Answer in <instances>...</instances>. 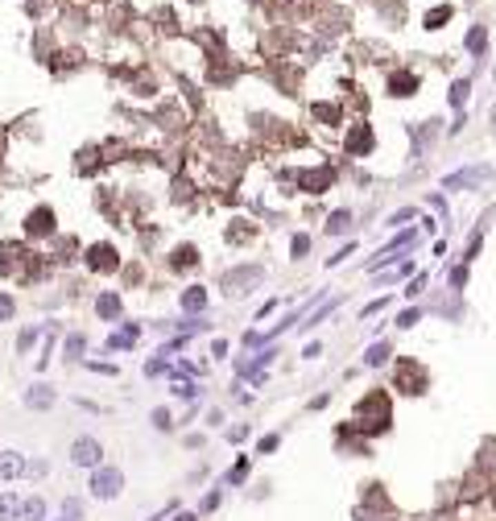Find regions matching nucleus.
Listing matches in <instances>:
<instances>
[{
	"mask_svg": "<svg viewBox=\"0 0 496 521\" xmlns=\"http://www.w3.org/2000/svg\"><path fill=\"white\" fill-rule=\"evenodd\" d=\"M488 501H493V509H496V484H493V493H488Z\"/></svg>",
	"mask_w": 496,
	"mask_h": 521,
	"instance_id": "nucleus-47",
	"label": "nucleus"
},
{
	"mask_svg": "<svg viewBox=\"0 0 496 521\" xmlns=\"http://www.w3.org/2000/svg\"><path fill=\"white\" fill-rule=\"evenodd\" d=\"M488 178H493V166H468V170H459V174H447L443 186H447V190H459V186H476V182H488Z\"/></svg>",
	"mask_w": 496,
	"mask_h": 521,
	"instance_id": "nucleus-8",
	"label": "nucleus"
},
{
	"mask_svg": "<svg viewBox=\"0 0 496 521\" xmlns=\"http://www.w3.org/2000/svg\"><path fill=\"white\" fill-rule=\"evenodd\" d=\"M83 261H87L91 273H116V269H120V253H116L112 240H95V244L83 253Z\"/></svg>",
	"mask_w": 496,
	"mask_h": 521,
	"instance_id": "nucleus-4",
	"label": "nucleus"
},
{
	"mask_svg": "<svg viewBox=\"0 0 496 521\" xmlns=\"http://www.w3.org/2000/svg\"><path fill=\"white\" fill-rule=\"evenodd\" d=\"M348 224H352V211H348V207H339V211H331L327 232H331V236H339V232H348Z\"/></svg>",
	"mask_w": 496,
	"mask_h": 521,
	"instance_id": "nucleus-28",
	"label": "nucleus"
},
{
	"mask_svg": "<svg viewBox=\"0 0 496 521\" xmlns=\"http://www.w3.org/2000/svg\"><path fill=\"white\" fill-rule=\"evenodd\" d=\"M83 352H87V340H83V335H66V344H62V360H83Z\"/></svg>",
	"mask_w": 496,
	"mask_h": 521,
	"instance_id": "nucleus-25",
	"label": "nucleus"
},
{
	"mask_svg": "<svg viewBox=\"0 0 496 521\" xmlns=\"http://www.w3.org/2000/svg\"><path fill=\"white\" fill-rule=\"evenodd\" d=\"M224 497H228V489H224V484H211V489L203 493V501L195 505V509H199V518H211V513H219V509H224Z\"/></svg>",
	"mask_w": 496,
	"mask_h": 521,
	"instance_id": "nucleus-15",
	"label": "nucleus"
},
{
	"mask_svg": "<svg viewBox=\"0 0 496 521\" xmlns=\"http://www.w3.org/2000/svg\"><path fill=\"white\" fill-rule=\"evenodd\" d=\"M385 311H389V298H373V302L360 311V319H373V315H385Z\"/></svg>",
	"mask_w": 496,
	"mask_h": 521,
	"instance_id": "nucleus-35",
	"label": "nucleus"
},
{
	"mask_svg": "<svg viewBox=\"0 0 496 521\" xmlns=\"http://www.w3.org/2000/svg\"><path fill=\"white\" fill-rule=\"evenodd\" d=\"M468 50H472L476 58L488 50V29H484V25H472V33H468Z\"/></svg>",
	"mask_w": 496,
	"mask_h": 521,
	"instance_id": "nucleus-24",
	"label": "nucleus"
},
{
	"mask_svg": "<svg viewBox=\"0 0 496 521\" xmlns=\"http://www.w3.org/2000/svg\"><path fill=\"white\" fill-rule=\"evenodd\" d=\"M422 286H426V273H418V277H414V282H410L401 294H406V298H414V294H422Z\"/></svg>",
	"mask_w": 496,
	"mask_h": 521,
	"instance_id": "nucleus-41",
	"label": "nucleus"
},
{
	"mask_svg": "<svg viewBox=\"0 0 496 521\" xmlns=\"http://www.w3.org/2000/svg\"><path fill=\"white\" fill-rule=\"evenodd\" d=\"M356 435L364 439H377V435H389L393 431V402L385 389H368L356 406H352V422H348Z\"/></svg>",
	"mask_w": 496,
	"mask_h": 521,
	"instance_id": "nucleus-1",
	"label": "nucleus"
},
{
	"mask_svg": "<svg viewBox=\"0 0 496 521\" xmlns=\"http://www.w3.org/2000/svg\"><path fill=\"white\" fill-rule=\"evenodd\" d=\"M62 513H66V518H75V521H83V518H87V505H83L79 497H66V501H62Z\"/></svg>",
	"mask_w": 496,
	"mask_h": 521,
	"instance_id": "nucleus-32",
	"label": "nucleus"
},
{
	"mask_svg": "<svg viewBox=\"0 0 496 521\" xmlns=\"http://www.w3.org/2000/svg\"><path fill=\"white\" fill-rule=\"evenodd\" d=\"M277 447H281V435H265V439L257 443V451H261V455H269V451H277Z\"/></svg>",
	"mask_w": 496,
	"mask_h": 521,
	"instance_id": "nucleus-39",
	"label": "nucleus"
},
{
	"mask_svg": "<svg viewBox=\"0 0 496 521\" xmlns=\"http://www.w3.org/2000/svg\"><path fill=\"white\" fill-rule=\"evenodd\" d=\"M257 277H261V265H252V269H248V265H240L236 273H224V277H219V286H224V294H232V286H252Z\"/></svg>",
	"mask_w": 496,
	"mask_h": 521,
	"instance_id": "nucleus-13",
	"label": "nucleus"
},
{
	"mask_svg": "<svg viewBox=\"0 0 496 521\" xmlns=\"http://www.w3.org/2000/svg\"><path fill=\"white\" fill-rule=\"evenodd\" d=\"M302 356H306V360H315V356H323V344H319V340H315V344H306V348H302Z\"/></svg>",
	"mask_w": 496,
	"mask_h": 521,
	"instance_id": "nucleus-44",
	"label": "nucleus"
},
{
	"mask_svg": "<svg viewBox=\"0 0 496 521\" xmlns=\"http://www.w3.org/2000/svg\"><path fill=\"white\" fill-rule=\"evenodd\" d=\"M393 323H397L401 331H410V327H418V323H422V311H418V306H406V311H401Z\"/></svg>",
	"mask_w": 496,
	"mask_h": 521,
	"instance_id": "nucleus-29",
	"label": "nucleus"
},
{
	"mask_svg": "<svg viewBox=\"0 0 496 521\" xmlns=\"http://www.w3.org/2000/svg\"><path fill=\"white\" fill-rule=\"evenodd\" d=\"M174 397H182V402H195L199 397V385L195 381H174V389H170Z\"/></svg>",
	"mask_w": 496,
	"mask_h": 521,
	"instance_id": "nucleus-30",
	"label": "nucleus"
},
{
	"mask_svg": "<svg viewBox=\"0 0 496 521\" xmlns=\"http://www.w3.org/2000/svg\"><path fill=\"white\" fill-rule=\"evenodd\" d=\"M149 422H153V431H157V435H170V431H174V414H170L166 406H157V410L149 414Z\"/></svg>",
	"mask_w": 496,
	"mask_h": 521,
	"instance_id": "nucleus-26",
	"label": "nucleus"
},
{
	"mask_svg": "<svg viewBox=\"0 0 496 521\" xmlns=\"http://www.w3.org/2000/svg\"><path fill=\"white\" fill-rule=\"evenodd\" d=\"M373 145H377L373 124H352V128H348V141H344L348 157H364V153H373Z\"/></svg>",
	"mask_w": 496,
	"mask_h": 521,
	"instance_id": "nucleus-6",
	"label": "nucleus"
},
{
	"mask_svg": "<svg viewBox=\"0 0 496 521\" xmlns=\"http://www.w3.org/2000/svg\"><path fill=\"white\" fill-rule=\"evenodd\" d=\"M315 116H319L323 124H339V108H335V104H315Z\"/></svg>",
	"mask_w": 496,
	"mask_h": 521,
	"instance_id": "nucleus-33",
	"label": "nucleus"
},
{
	"mask_svg": "<svg viewBox=\"0 0 496 521\" xmlns=\"http://www.w3.org/2000/svg\"><path fill=\"white\" fill-rule=\"evenodd\" d=\"M54 402H58V393H54L46 381H33V385L25 389V406H29V410H50Z\"/></svg>",
	"mask_w": 496,
	"mask_h": 521,
	"instance_id": "nucleus-11",
	"label": "nucleus"
},
{
	"mask_svg": "<svg viewBox=\"0 0 496 521\" xmlns=\"http://www.w3.org/2000/svg\"><path fill=\"white\" fill-rule=\"evenodd\" d=\"M170 521H203V518H199V509H178Z\"/></svg>",
	"mask_w": 496,
	"mask_h": 521,
	"instance_id": "nucleus-43",
	"label": "nucleus"
},
{
	"mask_svg": "<svg viewBox=\"0 0 496 521\" xmlns=\"http://www.w3.org/2000/svg\"><path fill=\"white\" fill-rule=\"evenodd\" d=\"M290 253H294V261H302V257L310 253V236H306V232H298V236L290 240Z\"/></svg>",
	"mask_w": 496,
	"mask_h": 521,
	"instance_id": "nucleus-34",
	"label": "nucleus"
},
{
	"mask_svg": "<svg viewBox=\"0 0 496 521\" xmlns=\"http://www.w3.org/2000/svg\"><path fill=\"white\" fill-rule=\"evenodd\" d=\"M21 505H25V497L17 489H4L0 493V521H21Z\"/></svg>",
	"mask_w": 496,
	"mask_h": 521,
	"instance_id": "nucleus-16",
	"label": "nucleus"
},
{
	"mask_svg": "<svg viewBox=\"0 0 496 521\" xmlns=\"http://www.w3.org/2000/svg\"><path fill=\"white\" fill-rule=\"evenodd\" d=\"M248 472H252V460H248V455H236V464L228 468V476H224L219 484H224V489H240V484L248 480Z\"/></svg>",
	"mask_w": 496,
	"mask_h": 521,
	"instance_id": "nucleus-17",
	"label": "nucleus"
},
{
	"mask_svg": "<svg viewBox=\"0 0 496 521\" xmlns=\"http://www.w3.org/2000/svg\"><path fill=\"white\" fill-rule=\"evenodd\" d=\"M46 518H50L46 497H25V505H21V521H46Z\"/></svg>",
	"mask_w": 496,
	"mask_h": 521,
	"instance_id": "nucleus-21",
	"label": "nucleus"
},
{
	"mask_svg": "<svg viewBox=\"0 0 496 521\" xmlns=\"http://www.w3.org/2000/svg\"><path fill=\"white\" fill-rule=\"evenodd\" d=\"M178 302H182V311H190V315H199V311H207V286H186Z\"/></svg>",
	"mask_w": 496,
	"mask_h": 521,
	"instance_id": "nucleus-18",
	"label": "nucleus"
},
{
	"mask_svg": "<svg viewBox=\"0 0 496 521\" xmlns=\"http://www.w3.org/2000/svg\"><path fill=\"white\" fill-rule=\"evenodd\" d=\"M414 91H418V75H414V70H393V75H389V95L406 99V95H414Z\"/></svg>",
	"mask_w": 496,
	"mask_h": 521,
	"instance_id": "nucleus-12",
	"label": "nucleus"
},
{
	"mask_svg": "<svg viewBox=\"0 0 496 521\" xmlns=\"http://www.w3.org/2000/svg\"><path fill=\"white\" fill-rule=\"evenodd\" d=\"M464 282H468V265H455V269H451V286L464 290Z\"/></svg>",
	"mask_w": 496,
	"mask_h": 521,
	"instance_id": "nucleus-40",
	"label": "nucleus"
},
{
	"mask_svg": "<svg viewBox=\"0 0 496 521\" xmlns=\"http://www.w3.org/2000/svg\"><path fill=\"white\" fill-rule=\"evenodd\" d=\"M410 219H414V207H401V211H393L385 224H389V228H401V224H410Z\"/></svg>",
	"mask_w": 496,
	"mask_h": 521,
	"instance_id": "nucleus-36",
	"label": "nucleus"
},
{
	"mask_svg": "<svg viewBox=\"0 0 496 521\" xmlns=\"http://www.w3.org/2000/svg\"><path fill=\"white\" fill-rule=\"evenodd\" d=\"M33 340H37V327H25V331L17 335V352H29V348H33Z\"/></svg>",
	"mask_w": 496,
	"mask_h": 521,
	"instance_id": "nucleus-38",
	"label": "nucleus"
},
{
	"mask_svg": "<svg viewBox=\"0 0 496 521\" xmlns=\"http://www.w3.org/2000/svg\"><path fill=\"white\" fill-rule=\"evenodd\" d=\"M46 472H50V468H46V464H41V460H33V464H29V476H33V480H41V476H46Z\"/></svg>",
	"mask_w": 496,
	"mask_h": 521,
	"instance_id": "nucleus-45",
	"label": "nucleus"
},
{
	"mask_svg": "<svg viewBox=\"0 0 496 521\" xmlns=\"http://www.w3.org/2000/svg\"><path fill=\"white\" fill-rule=\"evenodd\" d=\"M170 265H174V269H195V265H199V248H195V244H178Z\"/></svg>",
	"mask_w": 496,
	"mask_h": 521,
	"instance_id": "nucleus-22",
	"label": "nucleus"
},
{
	"mask_svg": "<svg viewBox=\"0 0 496 521\" xmlns=\"http://www.w3.org/2000/svg\"><path fill=\"white\" fill-rule=\"evenodd\" d=\"M54 521H75V518H66V513H62V518H54Z\"/></svg>",
	"mask_w": 496,
	"mask_h": 521,
	"instance_id": "nucleus-48",
	"label": "nucleus"
},
{
	"mask_svg": "<svg viewBox=\"0 0 496 521\" xmlns=\"http://www.w3.org/2000/svg\"><path fill=\"white\" fill-rule=\"evenodd\" d=\"M331 182H335V170H331V166H319V170H302V174H298V186H302L306 195H323V190H331Z\"/></svg>",
	"mask_w": 496,
	"mask_h": 521,
	"instance_id": "nucleus-7",
	"label": "nucleus"
},
{
	"mask_svg": "<svg viewBox=\"0 0 496 521\" xmlns=\"http://www.w3.org/2000/svg\"><path fill=\"white\" fill-rule=\"evenodd\" d=\"M426 385H430V381H426V368H422V364H414V360H401V364H397V389H401V393L422 397Z\"/></svg>",
	"mask_w": 496,
	"mask_h": 521,
	"instance_id": "nucleus-5",
	"label": "nucleus"
},
{
	"mask_svg": "<svg viewBox=\"0 0 496 521\" xmlns=\"http://www.w3.org/2000/svg\"><path fill=\"white\" fill-rule=\"evenodd\" d=\"M137 340V323H124V331H112L108 335V352H128Z\"/></svg>",
	"mask_w": 496,
	"mask_h": 521,
	"instance_id": "nucleus-20",
	"label": "nucleus"
},
{
	"mask_svg": "<svg viewBox=\"0 0 496 521\" xmlns=\"http://www.w3.org/2000/svg\"><path fill=\"white\" fill-rule=\"evenodd\" d=\"M468 95H472V83H468V79H455V83H451V108L459 112V108L468 104Z\"/></svg>",
	"mask_w": 496,
	"mask_h": 521,
	"instance_id": "nucleus-27",
	"label": "nucleus"
},
{
	"mask_svg": "<svg viewBox=\"0 0 496 521\" xmlns=\"http://www.w3.org/2000/svg\"><path fill=\"white\" fill-rule=\"evenodd\" d=\"M244 439H248V426H232L228 431V443H244Z\"/></svg>",
	"mask_w": 496,
	"mask_h": 521,
	"instance_id": "nucleus-42",
	"label": "nucleus"
},
{
	"mask_svg": "<svg viewBox=\"0 0 496 521\" xmlns=\"http://www.w3.org/2000/svg\"><path fill=\"white\" fill-rule=\"evenodd\" d=\"M95 315H99L103 323H116V319H120V294H116V290H103V294L95 298Z\"/></svg>",
	"mask_w": 496,
	"mask_h": 521,
	"instance_id": "nucleus-14",
	"label": "nucleus"
},
{
	"mask_svg": "<svg viewBox=\"0 0 496 521\" xmlns=\"http://www.w3.org/2000/svg\"><path fill=\"white\" fill-rule=\"evenodd\" d=\"M443 21H451V4H435V8L422 17V25H426V29H443Z\"/></svg>",
	"mask_w": 496,
	"mask_h": 521,
	"instance_id": "nucleus-23",
	"label": "nucleus"
},
{
	"mask_svg": "<svg viewBox=\"0 0 496 521\" xmlns=\"http://www.w3.org/2000/svg\"><path fill=\"white\" fill-rule=\"evenodd\" d=\"M70 464H75L79 472H95V468H103V464H108V460H103V443L91 439V435H79V439L70 443Z\"/></svg>",
	"mask_w": 496,
	"mask_h": 521,
	"instance_id": "nucleus-3",
	"label": "nucleus"
},
{
	"mask_svg": "<svg viewBox=\"0 0 496 521\" xmlns=\"http://www.w3.org/2000/svg\"><path fill=\"white\" fill-rule=\"evenodd\" d=\"M8 319H17V298L8 290H0V323H8Z\"/></svg>",
	"mask_w": 496,
	"mask_h": 521,
	"instance_id": "nucleus-31",
	"label": "nucleus"
},
{
	"mask_svg": "<svg viewBox=\"0 0 496 521\" xmlns=\"http://www.w3.org/2000/svg\"><path fill=\"white\" fill-rule=\"evenodd\" d=\"M352 253H356V244H352V240H348V244H344V248H339V253H335V257H327V269H335V265H344V261H348V257H352Z\"/></svg>",
	"mask_w": 496,
	"mask_h": 521,
	"instance_id": "nucleus-37",
	"label": "nucleus"
},
{
	"mask_svg": "<svg viewBox=\"0 0 496 521\" xmlns=\"http://www.w3.org/2000/svg\"><path fill=\"white\" fill-rule=\"evenodd\" d=\"M389 356H393V344H389V340H377V344H368V352H364V368H381Z\"/></svg>",
	"mask_w": 496,
	"mask_h": 521,
	"instance_id": "nucleus-19",
	"label": "nucleus"
},
{
	"mask_svg": "<svg viewBox=\"0 0 496 521\" xmlns=\"http://www.w3.org/2000/svg\"><path fill=\"white\" fill-rule=\"evenodd\" d=\"M29 476V460L21 451H0V480L12 484V480H25Z\"/></svg>",
	"mask_w": 496,
	"mask_h": 521,
	"instance_id": "nucleus-10",
	"label": "nucleus"
},
{
	"mask_svg": "<svg viewBox=\"0 0 496 521\" xmlns=\"http://www.w3.org/2000/svg\"><path fill=\"white\" fill-rule=\"evenodd\" d=\"M211 356H215V360L228 356V340H215V344H211Z\"/></svg>",
	"mask_w": 496,
	"mask_h": 521,
	"instance_id": "nucleus-46",
	"label": "nucleus"
},
{
	"mask_svg": "<svg viewBox=\"0 0 496 521\" xmlns=\"http://www.w3.org/2000/svg\"><path fill=\"white\" fill-rule=\"evenodd\" d=\"M87 497L91 501H120L124 497V472L116 464H103V468L87 472Z\"/></svg>",
	"mask_w": 496,
	"mask_h": 521,
	"instance_id": "nucleus-2",
	"label": "nucleus"
},
{
	"mask_svg": "<svg viewBox=\"0 0 496 521\" xmlns=\"http://www.w3.org/2000/svg\"><path fill=\"white\" fill-rule=\"evenodd\" d=\"M25 236H33V240L54 236V211H50V207H33V211L25 215Z\"/></svg>",
	"mask_w": 496,
	"mask_h": 521,
	"instance_id": "nucleus-9",
	"label": "nucleus"
}]
</instances>
